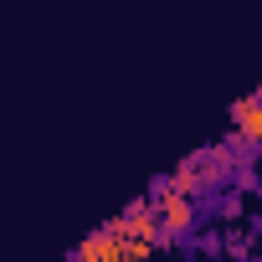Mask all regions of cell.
<instances>
[{"label":"cell","instance_id":"obj_1","mask_svg":"<svg viewBox=\"0 0 262 262\" xmlns=\"http://www.w3.org/2000/svg\"><path fill=\"white\" fill-rule=\"evenodd\" d=\"M155 206V221H160V231H165V242H180V236H190L195 231V201L190 195H155L149 201Z\"/></svg>","mask_w":262,"mask_h":262},{"label":"cell","instance_id":"obj_2","mask_svg":"<svg viewBox=\"0 0 262 262\" xmlns=\"http://www.w3.org/2000/svg\"><path fill=\"white\" fill-rule=\"evenodd\" d=\"M231 123H236V149H257L262 144V93H247L236 108H231Z\"/></svg>","mask_w":262,"mask_h":262},{"label":"cell","instance_id":"obj_3","mask_svg":"<svg viewBox=\"0 0 262 262\" xmlns=\"http://www.w3.org/2000/svg\"><path fill=\"white\" fill-rule=\"evenodd\" d=\"M118 242H123V236H108V231L98 226V231H93L67 262H118Z\"/></svg>","mask_w":262,"mask_h":262}]
</instances>
